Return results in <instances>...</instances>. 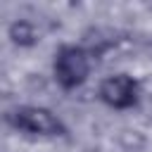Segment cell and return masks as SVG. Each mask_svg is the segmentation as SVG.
I'll return each instance as SVG.
<instances>
[{"label": "cell", "instance_id": "cell-1", "mask_svg": "<svg viewBox=\"0 0 152 152\" xmlns=\"http://www.w3.org/2000/svg\"><path fill=\"white\" fill-rule=\"evenodd\" d=\"M7 124L21 133L28 135H38V138H62L66 135V126L64 121L50 112L48 107H38V104H21L14 107L12 112H7Z\"/></svg>", "mask_w": 152, "mask_h": 152}, {"label": "cell", "instance_id": "cell-2", "mask_svg": "<svg viewBox=\"0 0 152 152\" xmlns=\"http://www.w3.org/2000/svg\"><path fill=\"white\" fill-rule=\"evenodd\" d=\"M90 66H93V57L83 45H62L55 52L52 74H55V81L59 83V88L76 90L88 81Z\"/></svg>", "mask_w": 152, "mask_h": 152}, {"label": "cell", "instance_id": "cell-3", "mask_svg": "<svg viewBox=\"0 0 152 152\" xmlns=\"http://www.w3.org/2000/svg\"><path fill=\"white\" fill-rule=\"evenodd\" d=\"M97 97L112 107V109H131L138 104L140 100V83L131 76V74H112L107 78H102L100 88H97Z\"/></svg>", "mask_w": 152, "mask_h": 152}, {"label": "cell", "instance_id": "cell-4", "mask_svg": "<svg viewBox=\"0 0 152 152\" xmlns=\"http://www.w3.org/2000/svg\"><path fill=\"white\" fill-rule=\"evenodd\" d=\"M7 38L17 48H33L40 40V31L31 19H14L7 26Z\"/></svg>", "mask_w": 152, "mask_h": 152}, {"label": "cell", "instance_id": "cell-5", "mask_svg": "<svg viewBox=\"0 0 152 152\" xmlns=\"http://www.w3.org/2000/svg\"><path fill=\"white\" fill-rule=\"evenodd\" d=\"M119 140H121L128 150H140V147H145V135H142L140 131H133V128L121 131V133H119Z\"/></svg>", "mask_w": 152, "mask_h": 152}]
</instances>
